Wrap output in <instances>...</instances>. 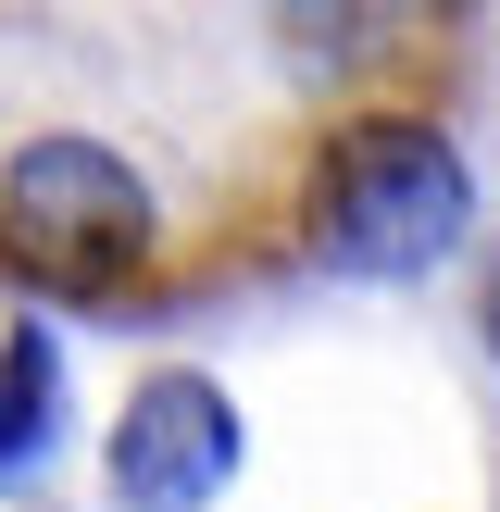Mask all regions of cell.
Listing matches in <instances>:
<instances>
[{"label": "cell", "instance_id": "6da1fadb", "mask_svg": "<svg viewBox=\"0 0 500 512\" xmlns=\"http://www.w3.org/2000/svg\"><path fill=\"white\" fill-rule=\"evenodd\" d=\"M413 0H0V288L163 313L325 263L375 125H438Z\"/></svg>", "mask_w": 500, "mask_h": 512}, {"label": "cell", "instance_id": "7a4b0ae2", "mask_svg": "<svg viewBox=\"0 0 500 512\" xmlns=\"http://www.w3.org/2000/svg\"><path fill=\"white\" fill-rule=\"evenodd\" d=\"M463 225V163H450L438 125H375L338 175V213H325V250L363 275H413L425 250H450Z\"/></svg>", "mask_w": 500, "mask_h": 512}, {"label": "cell", "instance_id": "3957f363", "mask_svg": "<svg viewBox=\"0 0 500 512\" xmlns=\"http://www.w3.org/2000/svg\"><path fill=\"white\" fill-rule=\"evenodd\" d=\"M225 463H238V413H225L200 375H150L138 413L113 425V488L138 512H188L225 488Z\"/></svg>", "mask_w": 500, "mask_h": 512}, {"label": "cell", "instance_id": "277c9868", "mask_svg": "<svg viewBox=\"0 0 500 512\" xmlns=\"http://www.w3.org/2000/svg\"><path fill=\"white\" fill-rule=\"evenodd\" d=\"M38 425H50V350L38 338H0V463L38 450Z\"/></svg>", "mask_w": 500, "mask_h": 512}]
</instances>
